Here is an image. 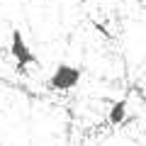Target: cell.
<instances>
[{"mask_svg": "<svg viewBox=\"0 0 146 146\" xmlns=\"http://www.w3.org/2000/svg\"><path fill=\"white\" fill-rule=\"evenodd\" d=\"M80 68L78 66H71V63H58L56 68H54V73L49 76L46 85L51 90H56V93H68V90H73L76 85L80 83Z\"/></svg>", "mask_w": 146, "mask_h": 146, "instance_id": "cell-1", "label": "cell"}, {"mask_svg": "<svg viewBox=\"0 0 146 146\" xmlns=\"http://www.w3.org/2000/svg\"><path fill=\"white\" fill-rule=\"evenodd\" d=\"M10 54H12V58H15L20 73H27L29 66H36V63H39L36 54L29 49V44L25 42V36H22L20 29H12V34H10Z\"/></svg>", "mask_w": 146, "mask_h": 146, "instance_id": "cell-2", "label": "cell"}, {"mask_svg": "<svg viewBox=\"0 0 146 146\" xmlns=\"http://www.w3.org/2000/svg\"><path fill=\"white\" fill-rule=\"evenodd\" d=\"M107 122L112 127H122L127 122V100L112 102V107H110V112H107Z\"/></svg>", "mask_w": 146, "mask_h": 146, "instance_id": "cell-3", "label": "cell"}]
</instances>
